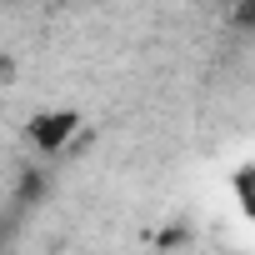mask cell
<instances>
[{"label": "cell", "instance_id": "6da1fadb", "mask_svg": "<svg viewBox=\"0 0 255 255\" xmlns=\"http://www.w3.org/2000/svg\"><path fill=\"white\" fill-rule=\"evenodd\" d=\"M75 135H80V110H70V105H50L25 120V145L40 155H60Z\"/></svg>", "mask_w": 255, "mask_h": 255}, {"label": "cell", "instance_id": "7a4b0ae2", "mask_svg": "<svg viewBox=\"0 0 255 255\" xmlns=\"http://www.w3.org/2000/svg\"><path fill=\"white\" fill-rule=\"evenodd\" d=\"M5 75H10V60H5V55H0V85H5Z\"/></svg>", "mask_w": 255, "mask_h": 255}]
</instances>
